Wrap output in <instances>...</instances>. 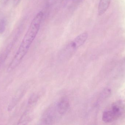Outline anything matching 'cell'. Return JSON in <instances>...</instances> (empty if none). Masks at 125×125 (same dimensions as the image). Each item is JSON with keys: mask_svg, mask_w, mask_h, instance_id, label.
I'll return each mask as SVG.
<instances>
[{"mask_svg": "<svg viewBox=\"0 0 125 125\" xmlns=\"http://www.w3.org/2000/svg\"><path fill=\"white\" fill-rule=\"evenodd\" d=\"M83 0H79V1L80 2H82V1H83Z\"/></svg>", "mask_w": 125, "mask_h": 125, "instance_id": "11", "label": "cell"}, {"mask_svg": "<svg viewBox=\"0 0 125 125\" xmlns=\"http://www.w3.org/2000/svg\"><path fill=\"white\" fill-rule=\"evenodd\" d=\"M111 0H100L98 8V12L99 15L105 13L109 7Z\"/></svg>", "mask_w": 125, "mask_h": 125, "instance_id": "6", "label": "cell"}, {"mask_svg": "<svg viewBox=\"0 0 125 125\" xmlns=\"http://www.w3.org/2000/svg\"><path fill=\"white\" fill-rule=\"evenodd\" d=\"M21 0H14V5L15 6H17L20 1Z\"/></svg>", "mask_w": 125, "mask_h": 125, "instance_id": "8", "label": "cell"}, {"mask_svg": "<svg viewBox=\"0 0 125 125\" xmlns=\"http://www.w3.org/2000/svg\"><path fill=\"white\" fill-rule=\"evenodd\" d=\"M43 17L44 13L40 11L32 20L18 50L9 65L8 68L9 72L15 69L20 64L28 53L39 31Z\"/></svg>", "mask_w": 125, "mask_h": 125, "instance_id": "1", "label": "cell"}, {"mask_svg": "<svg viewBox=\"0 0 125 125\" xmlns=\"http://www.w3.org/2000/svg\"><path fill=\"white\" fill-rule=\"evenodd\" d=\"M125 111L124 104L121 101H118L114 103L110 108L104 112L102 120L106 123L112 122L120 118Z\"/></svg>", "mask_w": 125, "mask_h": 125, "instance_id": "3", "label": "cell"}, {"mask_svg": "<svg viewBox=\"0 0 125 125\" xmlns=\"http://www.w3.org/2000/svg\"><path fill=\"white\" fill-rule=\"evenodd\" d=\"M60 117L56 110L55 106H51L43 114L41 120L42 125H52Z\"/></svg>", "mask_w": 125, "mask_h": 125, "instance_id": "4", "label": "cell"}, {"mask_svg": "<svg viewBox=\"0 0 125 125\" xmlns=\"http://www.w3.org/2000/svg\"><path fill=\"white\" fill-rule=\"evenodd\" d=\"M88 37V34L86 32L77 36L62 49L60 54V59L65 61L72 57L77 50L85 43Z\"/></svg>", "mask_w": 125, "mask_h": 125, "instance_id": "2", "label": "cell"}, {"mask_svg": "<svg viewBox=\"0 0 125 125\" xmlns=\"http://www.w3.org/2000/svg\"><path fill=\"white\" fill-rule=\"evenodd\" d=\"M57 113L60 116L65 114L70 107V102L66 97H62L54 105Z\"/></svg>", "mask_w": 125, "mask_h": 125, "instance_id": "5", "label": "cell"}, {"mask_svg": "<svg viewBox=\"0 0 125 125\" xmlns=\"http://www.w3.org/2000/svg\"><path fill=\"white\" fill-rule=\"evenodd\" d=\"M9 0H2V2L4 3H6L7 1H8Z\"/></svg>", "mask_w": 125, "mask_h": 125, "instance_id": "9", "label": "cell"}, {"mask_svg": "<svg viewBox=\"0 0 125 125\" xmlns=\"http://www.w3.org/2000/svg\"><path fill=\"white\" fill-rule=\"evenodd\" d=\"M55 0H49V1H51V2H53V1H54Z\"/></svg>", "mask_w": 125, "mask_h": 125, "instance_id": "10", "label": "cell"}, {"mask_svg": "<svg viewBox=\"0 0 125 125\" xmlns=\"http://www.w3.org/2000/svg\"><path fill=\"white\" fill-rule=\"evenodd\" d=\"M6 24V21L4 18H2L0 19V34H3L5 31Z\"/></svg>", "mask_w": 125, "mask_h": 125, "instance_id": "7", "label": "cell"}]
</instances>
